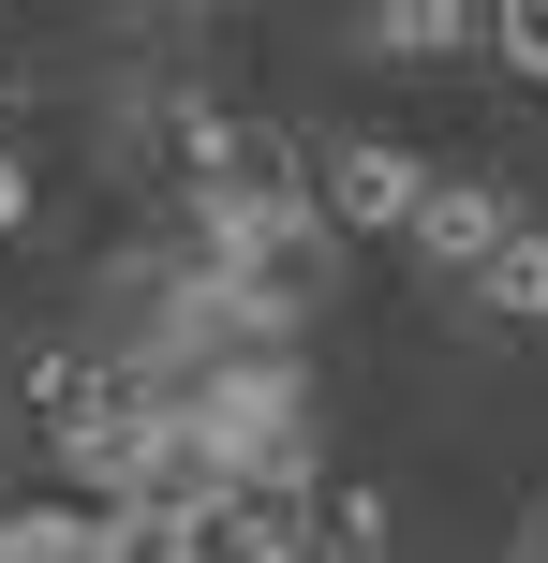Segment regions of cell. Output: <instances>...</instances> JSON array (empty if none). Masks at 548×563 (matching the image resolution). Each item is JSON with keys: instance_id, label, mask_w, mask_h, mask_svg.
I'll return each mask as SVG.
<instances>
[{"instance_id": "1", "label": "cell", "mask_w": 548, "mask_h": 563, "mask_svg": "<svg viewBox=\"0 0 548 563\" xmlns=\"http://www.w3.org/2000/svg\"><path fill=\"white\" fill-rule=\"evenodd\" d=\"M430 178H445V164H415L401 134H342L312 194H326V223H342V238H415V208H430Z\"/></svg>"}, {"instance_id": "2", "label": "cell", "mask_w": 548, "mask_h": 563, "mask_svg": "<svg viewBox=\"0 0 548 563\" xmlns=\"http://www.w3.org/2000/svg\"><path fill=\"white\" fill-rule=\"evenodd\" d=\"M519 223H534V208L504 194V178H430V208H415V238H401V253L430 267V282H474V267H490Z\"/></svg>"}, {"instance_id": "3", "label": "cell", "mask_w": 548, "mask_h": 563, "mask_svg": "<svg viewBox=\"0 0 548 563\" xmlns=\"http://www.w3.org/2000/svg\"><path fill=\"white\" fill-rule=\"evenodd\" d=\"M474 30H490V0H371L356 45H371V59H460Z\"/></svg>"}, {"instance_id": "4", "label": "cell", "mask_w": 548, "mask_h": 563, "mask_svg": "<svg viewBox=\"0 0 548 563\" xmlns=\"http://www.w3.org/2000/svg\"><path fill=\"white\" fill-rule=\"evenodd\" d=\"M460 297H474V311H490V327H548V223H519V238H504V253H490V267H474V282H460Z\"/></svg>"}, {"instance_id": "5", "label": "cell", "mask_w": 548, "mask_h": 563, "mask_svg": "<svg viewBox=\"0 0 548 563\" xmlns=\"http://www.w3.org/2000/svg\"><path fill=\"white\" fill-rule=\"evenodd\" d=\"M0 563H104V519L59 489V505H0Z\"/></svg>"}, {"instance_id": "6", "label": "cell", "mask_w": 548, "mask_h": 563, "mask_svg": "<svg viewBox=\"0 0 548 563\" xmlns=\"http://www.w3.org/2000/svg\"><path fill=\"white\" fill-rule=\"evenodd\" d=\"M385 534H401V505H385L371 475H342V489L312 505V549H326V563H385Z\"/></svg>"}, {"instance_id": "7", "label": "cell", "mask_w": 548, "mask_h": 563, "mask_svg": "<svg viewBox=\"0 0 548 563\" xmlns=\"http://www.w3.org/2000/svg\"><path fill=\"white\" fill-rule=\"evenodd\" d=\"M208 549H223V563H326V549H312V505H223Z\"/></svg>"}, {"instance_id": "8", "label": "cell", "mask_w": 548, "mask_h": 563, "mask_svg": "<svg viewBox=\"0 0 548 563\" xmlns=\"http://www.w3.org/2000/svg\"><path fill=\"white\" fill-rule=\"evenodd\" d=\"M490 59L519 89H548V0H490Z\"/></svg>"}, {"instance_id": "9", "label": "cell", "mask_w": 548, "mask_h": 563, "mask_svg": "<svg viewBox=\"0 0 548 563\" xmlns=\"http://www.w3.org/2000/svg\"><path fill=\"white\" fill-rule=\"evenodd\" d=\"M30 208H45V194H30V164H15V148H0V253H15V238H30Z\"/></svg>"}, {"instance_id": "10", "label": "cell", "mask_w": 548, "mask_h": 563, "mask_svg": "<svg viewBox=\"0 0 548 563\" xmlns=\"http://www.w3.org/2000/svg\"><path fill=\"white\" fill-rule=\"evenodd\" d=\"M148 563H223V549H208V534H164V549H148Z\"/></svg>"}, {"instance_id": "11", "label": "cell", "mask_w": 548, "mask_h": 563, "mask_svg": "<svg viewBox=\"0 0 548 563\" xmlns=\"http://www.w3.org/2000/svg\"><path fill=\"white\" fill-rule=\"evenodd\" d=\"M519 563H548V505H534V519H519Z\"/></svg>"}, {"instance_id": "12", "label": "cell", "mask_w": 548, "mask_h": 563, "mask_svg": "<svg viewBox=\"0 0 548 563\" xmlns=\"http://www.w3.org/2000/svg\"><path fill=\"white\" fill-rule=\"evenodd\" d=\"M0 119H15V75H0Z\"/></svg>"}]
</instances>
